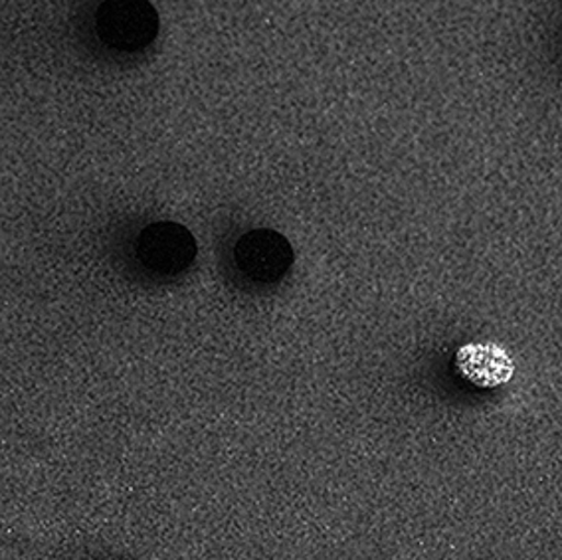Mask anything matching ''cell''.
Segmentation results:
<instances>
[{
    "label": "cell",
    "instance_id": "6da1fadb",
    "mask_svg": "<svg viewBox=\"0 0 562 560\" xmlns=\"http://www.w3.org/2000/svg\"><path fill=\"white\" fill-rule=\"evenodd\" d=\"M292 261L290 242L273 231L248 232L232 250V264L238 278L256 288H270L283 280Z\"/></svg>",
    "mask_w": 562,
    "mask_h": 560
},
{
    "label": "cell",
    "instance_id": "7a4b0ae2",
    "mask_svg": "<svg viewBox=\"0 0 562 560\" xmlns=\"http://www.w3.org/2000/svg\"><path fill=\"white\" fill-rule=\"evenodd\" d=\"M135 254L140 268L157 280L179 278L196 258L191 232L175 222H157L140 232Z\"/></svg>",
    "mask_w": 562,
    "mask_h": 560
},
{
    "label": "cell",
    "instance_id": "3957f363",
    "mask_svg": "<svg viewBox=\"0 0 562 560\" xmlns=\"http://www.w3.org/2000/svg\"><path fill=\"white\" fill-rule=\"evenodd\" d=\"M159 31V16L147 0H105L98 11L101 41L117 51H139Z\"/></svg>",
    "mask_w": 562,
    "mask_h": 560
},
{
    "label": "cell",
    "instance_id": "277c9868",
    "mask_svg": "<svg viewBox=\"0 0 562 560\" xmlns=\"http://www.w3.org/2000/svg\"><path fill=\"white\" fill-rule=\"evenodd\" d=\"M453 367L463 381L477 389H497L512 381L515 374L512 355L497 343L462 345L453 357Z\"/></svg>",
    "mask_w": 562,
    "mask_h": 560
}]
</instances>
